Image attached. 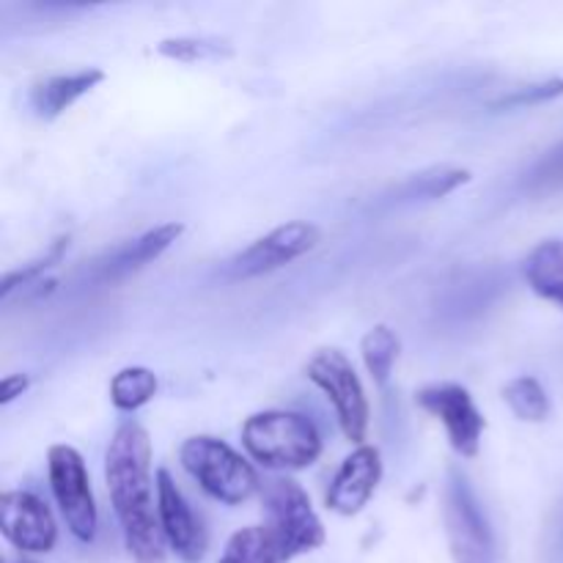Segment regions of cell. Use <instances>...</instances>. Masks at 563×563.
Instances as JSON below:
<instances>
[{
  "mask_svg": "<svg viewBox=\"0 0 563 563\" xmlns=\"http://www.w3.org/2000/svg\"><path fill=\"white\" fill-rule=\"evenodd\" d=\"M104 478L132 559L163 563L165 537L152 498V440L137 421H124L110 438Z\"/></svg>",
  "mask_w": 563,
  "mask_h": 563,
  "instance_id": "6da1fadb",
  "label": "cell"
},
{
  "mask_svg": "<svg viewBox=\"0 0 563 563\" xmlns=\"http://www.w3.org/2000/svg\"><path fill=\"white\" fill-rule=\"evenodd\" d=\"M247 454L273 471H302L322 454V434L311 418L291 410L256 412L242 423Z\"/></svg>",
  "mask_w": 563,
  "mask_h": 563,
  "instance_id": "7a4b0ae2",
  "label": "cell"
},
{
  "mask_svg": "<svg viewBox=\"0 0 563 563\" xmlns=\"http://www.w3.org/2000/svg\"><path fill=\"white\" fill-rule=\"evenodd\" d=\"M179 460L185 471L201 484L203 493H209L220 504L240 506L256 495V471L225 440L196 434L181 443Z\"/></svg>",
  "mask_w": 563,
  "mask_h": 563,
  "instance_id": "3957f363",
  "label": "cell"
},
{
  "mask_svg": "<svg viewBox=\"0 0 563 563\" xmlns=\"http://www.w3.org/2000/svg\"><path fill=\"white\" fill-rule=\"evenodd\" d=\"M443 522L454 563H498V544L487 511L460 467H451L445 478Z\"/></svg>",
  "mask_w": 563,
  "mask_h": 563,
  "instance_id": "277c9868",
  "label": "cell"
},
{
  "mask_svg": "<svg viewBox=\"0 0 563 563\" xmlns=\"http://www.w3.org/2000/svg\"><path fill=\"white\" fill-rule=\"evenodd\" d=\"M267 531L278 544L280 559L291 561L302 553H313L324 544V526L313 511L306 489L291 478H273L264 487Z\"/></svg>",
  "mask_w": 563,
  "mask_h": 563,
  "instance_id": "5b68a950",
  "label": "cell"
},
{
  "mask_svg": "<svg viewBox=\"0 0 563 563\" xmlns=\"http://www.w3.org/2000/svg\"><path fill=\"white\" fill-rule=\"evenodd\" d=\"M306 374L333 405L344 438L363 443L368 432V399L350 357L341 350H319Z\"/></svg>",
  "mask_w": 563,
  "mask_h": 563,
  "instance_id": "8992f818",
  "label": "cell"
},
{
  "mask_svg": "<svg viewBox=\"0 0 563 563\" xmlns=\"http://www.w3.org/2000/svg\"><path fill=\"white\" fill-rule=\"evenodd\" d=\"M47 476L53 498L58 504L60 515H64L71 537L80 539V542H93L99 515L82 456L71 445H53L47 454Z\"/></svg>",
  "mask_w": 563,
  "mask_h": 563,
  "instance_id": "52a82bcc",
  "label": "cell"
},
{
  "mask_svg": "<svg viewBox=\"0 0 563 563\" xmlns=\"http://www.w3.org/2000/svg\"><path fill=\"white\" fill-rule=\"evenodd\" d=\"M319 229L308 220H291V223L278 225L262 240L247 245L245 251L236 253L229 264H225V275L231 280H251L258 275L275 273V269L286 267V264L297 262L306 256L308 251L319 245Z\"/></svg>",
  "mask_w": 563,
  "mask_h": 563,
  "instance_id": "ba28073f",
  "label": "cell"
},
{
  "mask_svg": "<svg viewBox=\"0 0 563 563\" xmlns=\"http://www.w3.org/2000/svg\"><path fill=\"white\" fill-rule=\"evenodd\" d=\"M416 405L445 427L451 449L460 456H476L482 449V434L487 429L482 410L473 401L471 390L456 383H434L416 394Z\"/></svg>",
  "mask_w": 563,
  "mask_h": 563,
  "instance_id": "9c48e42d",
  "label": "cell"
},
{
  "mask_svg": "<svg viewBox=\"0 0 563 563\" xmlns=\"http://www.w3.org/2000/svg\"><path fill=\"white\" fill-rule=\"evenodd\" d=\"M0 531L22 553H49L58 542V526L42 498L25 489H9L0 498Z\"/></svg>",
  "mask_w": 563,
  "mask_h": 563,
  "instance_id": "30bf717a",
  "label": "cell"
},
{
  "mask_svg": "<svg viewBox=\"0 0 563 563\" xmlns=\"http://www.w3.org/2000/svg\"><path fill=\"white\" fill-rule=\"evenodd\" d=\"M154 487H157V515L165 542L185 563L203 561L209 544L207 531H203L201 520L192 515L190 504L179 493V487H176V482L165 467H159L157 476H154Z\"/></svg>",
  "mask_w": 563,
  "mask_h": 563,
  "instance_id": "8fae6325",
  "label": "cell"
},
{
  "mask_svg": "<svg viewBox=\"0 0 563 563\" xmlns=\"http://www.w3.org/2000/svg\"><path fill=\"white\" fill-rule=\"evenodd\" d=\"M383 478V456L374 445H357L335 473L328 489V509L352 517L372 500Z\"/></svg>",
  "mask_w": 563,
  "mask_h": 563,
  "instance_id": "7c38bea8",
  "label": "cell"
},
{
  "mask_svg": "<svg viewBox=\"0 0 563 563\" xmlns=\"http://www.w3.org/2000/svg\"><path fill=\"white\" fill-rule=\"evenodd\" d=\"M185 234L181 223H163L157 229H148L146 234L126 240L115 245L113 251L104 253L97 264H93V280L99 284H115V280L130 278L132 273L143 269L146 264L157 262L179 236Z\"/></svg>",
  "mask_w": 563,
  "mask_h": 563,
  "instance_id": "4fadbf2b",
  "label": "cell"
},
{
  "mask_svg": "<svg viewBox=\"0 0 563 563\" xmlns=\"http://www.w3.org/2000/svg\"><path fill=\"white\" fill-rule=\"evenodd\" d=\"M104 80L102 69H77L69 75H53L44 77L33 86L31 91V108L38 119H58L64 110H69L71 104L80 97H86L88 91L99 86Z\"/></svg>",
  "mask_w": 563,
  "mask_h": 563,
  "instance_id": "5bb4252c",
  "label": "cell"
},
{
  "mask_svg": "<svg viewBox=\"0 0 563 563\" xmlns=\"http://www.w3.org/2000/svg\"><path fill=\"white\" fill-rule=\"evenodd\" d=\"M528 286L539 297L550 302H559L563 308V240H544L528 253L526 258Z\"/></svg>",
  "mask_w": 563,
  "mask_h": 563,
  "instance_id": "9a60e30c",
  "label": "cell"
},
{
  "mask_svg": "<svg viewBox=\"0 0 563 563\" xmlns=\"http://www.w3.org/2000/svg\"><path fill=\"white\" fill-rule=\"evenodd\" d=\"M465 181H471V174L465 168H432L421 170L416 176H407L399 187L394 190L396 203H410V201H434V198H445L462 187Z\"/></svg>",
  "mask_w": 563,
  "mask_h": 563,
  "instance_id": "2e32d148",
  "label": "cell"
},
{
  "mask_svg": "<svg viewBox=\"0 0 563 563\" xmlns=\"http://www.w3.org/2000/svg\"><path fill=\"white\" fill-rule=\"evenodd\" d=\"M399 335H396L388 324H377V328H372L363 335V363H366L368 374H372V379L379 388H385V385L390 383V374H394L396 361H399Z\"/></svg>",
  "mask_w": 563,
  "mask_h": 563,
  "instance_id": "e0dca14e",
  "label": "cell"
},
{
  "mask_svg": "<svg viewBox=\"0 0 563 563\" xmlns=\"http://www.w3.org/2000/svg\"><path fill=\"white\" fill-rule=\"evenodd\" d=\"M157 394V374L143 366H126L110 379V401L121 412H135Z\"/></svg>",
  "mask_w": 563,
  "mask_h": 563,
  "instance_id": "ac0fdd59",
  "label": "cell"
},
{
  "mask_svg": "<svg viewBox=\"0 0 563 563\" xmlns=\"http://www.w3.org/2000/svg\"><path fill=\"white\" fill-rule=\"evenodd\" d=\"M218 563H284V559L267 526H251L229 539L223 559Z\"/></svg>",
  "mask_w": 563,
  "mask_h": 563,
  "instance_id": "d6986e66",
  "label": "cell"
},
{
  "mask_svg": "<svg viewBox=\"0 0 563 563\" xmlns=\"http://www.w3.org/2000/svg\"><path fill=\"white\" fill-rule=\"evenodd\" d=\"M504 399H506V405L511 407V412H515L520 421H528V423L548 421L550 410H553L544 385L539 383L537 377H528V374L526 377L511 379V383L506 385Z\"/></svg>",
  "mask_w": 563,
  "mask_h": 563,
  "instance_id": "ffe728a7",
  "label": "cell"
},
{
  "mask_svg": "<svg viewBox=\"0 0 563 563\" xmlns=\"http://www.w3.org/2000/svg\"><path fill=\"white\" fill-rule=\"evenodd\" d=\"M157 53L170 60H181V64H198V60L231 58L234 47L225 38L214 36H176L159 42Z\"/></svg>",
  "mask_w": 563,
  "mask_h": 563,
  "instance_id": "44dd1931",
  "label": "cell"
},
{
  "mask_svg": "<svg viewBox=\"0 0 563 563\" xmlns=\"http://www.w3.org/2000/svg\"><path fill=\"white\" fill-rule=\"evenodd\" d=\"M66 247H69V236H58V240H55L53 245H49L47 251L42 253V256L33 258L31 264H22V267H16V269H11V273H5L3 286H0V297H3V300H9L11 291L22 289V286H31L33 280L42 278V275L47 273L49 267L60 264V258H64Z\"/></svg>",
  "mask_w": 563,
  "mask_h": 563,
  "instance_id": "7402d4cb",
  "label": "cell"
},
{
  "mask_svg": "<svg viewBox=\"0 0 563 563\" xmlns=\"http://www.w3.org/2000/svg\"><path fill=\"white\" fill-rule=\"evenodd\" d=\"M522 190L533 192V196H544V192L563 190V141L544 152L537 163L528 168L522 176Z\"/></svg>",
  "mask_w": 563,
  "mask_h": 563,
  "instance_id": "603a6c76",
  "label": "cell"
},
{
  "mask_svg": "<svg viewBox=\"0 0 563 563\" xmlns=\"http://www.w3.org/2000/svg\"><path fill=\"white\" fill-rule=\"evenodd\" d=\"M559 97H563V80L561 77H553V80H542V82H531V86L511 88V91L489 99V108H495V110L533 108V104L553 102V99H559Z\"/></svg>",
  "mask_w": 563,
  "mask_h": 563,
  "instance_id": "cb8c5ba5",
  "label": "cell"
},
{
  "mask_svg": "<svg viewBox=\"0 0 563 563\" xmlns=\"http://www.w3.org/2000/svg\"><path fill=\"white\" fill-rule=\"evenodd\" d=\"M31 385L27 374H5L3 383H0V405H11L16 396H22Z\"/></svg>",
  "mask_w": 563,
  "mask_h": 563,
  "instance_id": "d4e9b609",
  "label": "cell"
},
{
  "mask_svg": "<svg viewBox=\"0 0 563 563\" xmlns=\"http://www.w3.org/2000/svg\"><path fill=\"white\" fill-rule=\"evenodd\" d=\"M553 553L555 559L563 563V504L559 509V515H555V526H553Z\"/></svg>",
  "mask_w": 563,
  "mask_h": 563,
  "instance_id": "484cf974",
  "label": "cell"
}]
</instances>
